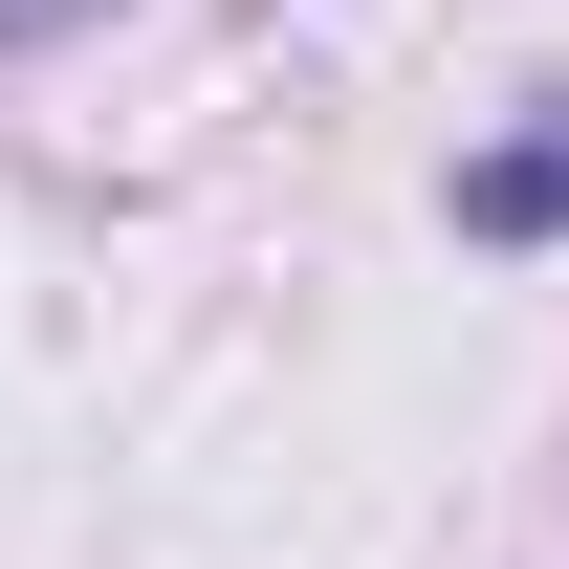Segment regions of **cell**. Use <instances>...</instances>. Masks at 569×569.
Listing matches in <instances>:
<instances>
[{"label":"cell","mask_w":569,"mask_h":569,"mask_svg":"<svg viewBox=\"0 0 569 569\" xmlns=\"http://www.w3.org/2000/svg\"><path fill=\"white\" fill-rule=\"evenodd\" d=\"M460 241H569V110H526L503 153H460Z\"/></svg>","instance_id":"cell-1"},{"label":"cell","mask_w":569,"mask_h":569,"mask_svg":"<svg viewBox=\"0 0 569 569\" xmlns=\"http://www.w3.org/2000/svg\"><path fill=\"white\" fill-rule=\"evenodd\" d=\"M67 22H88V0H0V44H67Z\"/></svg>","instance_id":"cell-2"}]
</instances>
